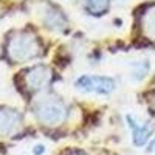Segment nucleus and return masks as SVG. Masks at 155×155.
Listing matches in <instances>:
<instances>
[{"instance_id": "423d86ee", "label": "nucleus", "mask_w": 155, "mask_h": 155, "mask_svg": "<svg viewBox=\"0 0 155 155\" xmlns=\"http://www.w3.org/2000/svg\"><path fill=\"white\" fill-rule=\"evenodd\" d=\"M22 123V116L17 110L0 109V135H11L17 130Z\"/></svg>"}, {"instance_id": "9d476101", "label": "nucleus", "mask_w": 155, "mask_h": 155, "mask_svg": "<svg viewBox=\"0 0 155 155\" xmlns=\"http://www.w3.org/2000/svg\"><path fill=\"white\" fill-rule=\"evenodd\" d=\"M146 30L150 36L155 37V11H150V14L146 19Z\"/></svg>"}, {"instance_id": "20e7f679", "label": "nucleus", "mask_w": 155, "mask_h": 155, "mask_svg": "<svg viewBox=\"0 0 155 155\" xmlns=\"http://www.w3.org/2000/svg\"><path fill=\"white\" fill-rule=\"evenodd\" d=\"M126 123L129 129L132 130V141L137 147H143L147 144V141L150 140L153 134V126L150 123H138V120L134 115H126Z\"/></svg>"}, {"instance_id": "f257e3e1", "label": "nucleus", "mask_w": 155, "mask_h": 155, "mask_svg": "<svg viewBox=\"0 0 155 155\" xmlns=\"http://www.w3.org/2000/svg\"><path fill=\"white\" fill-rule=\"evenodd\" d=\"M34 113L45 126H59L67 118V107L58 98H44L36 102Z\"/></svg>"}, {"instance_id": "f03ea898", "label": "nucleus", "mask_w": 155, "mask_h": 155, "mask_svg": "<svg viewBox=\"0 0 155 155\" xmlns=\"http://www.w3.org/2000/svg\"><path fill=\"white\" fill-rule=\"evenodd\" d=\"M9 56L17 61L25 62L31 61L41 54V45L37 39L28 33H17L9 42Z\"/></svg>"}, {"instance_id": "f8f14e48", "label": "nucleus", "mask_w": 155, "mask_h": 155, "mask_svg": "<svg viewBox=\"0 0 155 155\" xmlns=\"http://www.w3.org/2000/svg\"><path fill=\"white\" fill-rule=\"evenodd\" d=\"M67 155H85L82 150H73V152H70V153H67Z\"/></svg>"}, {"instance_id": "39448f33", "label": "nucleus", "mask_w": 155, "mask_h": 155, "mask_svg": "<svg viewBox=\"0 0 155 155\" xmlns=\"http://www.w3.org/2000/svg\"><path fill=\"white\" fill-rule=\"evenodd\" d=\"M41 16L45 27L53 31H62L67 27V17L62 14V11L51 3H44L41 8Z\"/></svg>"}, {"instance_id": "1a4fd4ad", "label": "nucleus", "mask_w": 155, "mask_h": 155, "mask_svg": "<svg viewBox=\"0 0 155 155\" xmlns=\"http://www.w3.org/2000/svg\"><path fill=\"white\" fill-rule=\"evenodd\" d=\"M85 8L92 16L101 17L110 9V0H85Z\"/></svg>"}, {"instance_id": "9b49d317", "label": "nucleus", "mask_w": 155, "mask_h": 155, "mask_svg": "<svg viewBox=\"0 0 155 155\" xmlns=\"http://www.w3.org/2000/svg\"><path fill=\"white\" fill-rule=\"evenodd\" d=\"M33 153L34 155H44L45 153V146L44 144H36L33 147Z\"/></svg>"}, {"instance_id": "0eeeda50", "label": "nucleus", "mask_w": 155, "mask_h": 155, "mask_svg": "<svg viewBox=\"0 0 155 155\" xmlns=\"http://www.w3.org/2000/svg\"><path fill=\"white\" fill-rule=\"evenodd\" d=\"M50 78H51V71L48 67L37 65L27 73V84L33 90H39V88H44L50 82Z\"/></svg>"}, {"instance_id": "ddd939ff", "label": "nucleus", "mask_w": 155, "mask_h": 155, "mask_svg": "<svg viewBox=\"0 0 155 155\" xmlns=\"http://www.w3.org/2000/svg\"><path fill=\"white\" fill-rule=\"evenodd\" d=\"M149 150H155V140L150 141V144H149Z\"/></svg>"}, {"instance_id": "7ed1b4c3", "label": "nucleus", "mask_w": 155, "mask_h": 155, "mask_svg": "<svg viewBox=\"0 0 155 155\" xmlns=\"http://www.w3.org/2000/svg\"><path fill=\"white\" fill-rule=\"evenodd\" d=\"M74 87L82 93L109 95L116 88V82L110 76L102 74H81L74 81Z\"/></svg>"}, {"instance_id": "6e6552de", "label": "nucleus", "mask_w": 155, "mask_h": 155, "mask_svg": "<svg viewBox=\"0 0 155 155\" xmlns=\"http://www.w3.org/2000/svg\"><path fill=\"white\" fill-rule=\"evenodd\" d=\"M149 70H150V64H149L147 59L132 62V65H130V79L134 82L143 81L144 78L149 74Z\"/></svg>"}]
</instances>
